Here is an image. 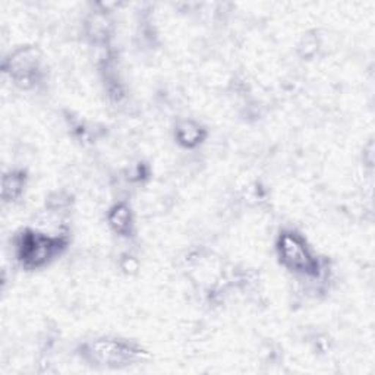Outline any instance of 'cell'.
Here are the masks:
<instances>
[{"label": "cell", "instance_id": "6", "mask_svg": "<svg viewBox=\"0 0 375 375\" xmlns=\"http://www.w3.org/2000/svg\"><path fill=\"white\" fill-rule=\"evenodd\" d=\"M110 28H112V23L110 19L106 13L103 12H97L93 13L85 23V30H87V35L95 43H100L105 42L106 38L110 34Z\"/></svg>", "mask_w": 375, "mask_h": 375}, {"label": "cell", "instance_id": "4", "mask_svg": "<svg viewBox=\"0 0 375 375\" xmlns=\"http://www.w3.org/2000/svg\"><path fill=\"white\" fill-rule=\"evenodd\" d=\"M88 353L94 362L103 364L107 367H122L133 362L136 359L138 352L128 343L102 339L93 342L88 346Z\"/></svg>", "mask_w": 375, "mask_h": 375}, {"label": "cell", "instance_id": "8", "mask_svg": "<svg viewBox=\"0 0 375 375\" xmlns=\"http://www.w3.org/2000/svg\"><path fill=\"white\" fill-rule=\"evenodd\" d=\"M25 177L21 172H9L2 181V198L5 203H12L23 194Z\"/></svg>", "mask_w": 375, "mask_h": 375}, {"label": "cell", "instance_id": "5", "mask_svg": "<svg viewBox=\"0 0 375 375\" xmlns=\"http://www.w3.org/2000/svg\"><path fill=\"white\" fill-rule=\"evenodd\" d=\"M176 138L179 144H182L186 148H192L203 143L206 138V131L200 124L194 121H182L176 126Z\"/></svg>", "mask_w": 375, "mask_h": 375}, {"label": "cell", "instance_id": "1", "mask_svg": "<svg viewBox=\"0 0 375 375\" xmlns=\"http://www.w3.org/2000/svg\"><path fill=\"white\" fill-rule=\"evenodd\" d=\"M66 245L64 238L47 236L35 230H24L16 242L18 258L27 268H37L47 264Z\"/></svg>", "mask_w": 375, "mask_h": 375}, {"label": "cell", "instance_id": "7", "mask_svg": "<svg viewBox=\"0 0 375 375\" xmlns=\"http://www.w3.org/2000/svg\"><path fill=\"white\" fill-rule=\"evenodd\" d=\"M109 225L119 234H129L132 230V213L126 204H117L109 213Z\"/></svg>", "mask_w": 375, "mask_h": 375}, {"label": "cell", "instance_id": "3", "mask_svg": "<svg viewBox=\"0 0 375 375\" xmlns=\"http://www.w3.org/2000/svg\"><path fill=\"white\" fill-rule=\"evenodd\" d=\"M40 50L35 47H21L11 54L5 64V71L18 85L28 88L37 80V75L40 72Z\"/></svg>", "mask_w": 375, "mask_h": 375}, {"label": "cell", "instance_id": "2", "mask_svg": "<svg viewBox=\"0 0 375 375\" xmlns=\"http://www.w3.org/2000/svg\"><path fill=\"white\" fill-rule=\"evenodd\" d=\"M278 251L282 263L293 271L304 274H317L319 263L298 234L285 232L278 241Z\"/></svg>", "mask_w": 375, "mask_h": 375}, {"label": "cell", "instance_id": "9", "mask_svg": "<svg viewBox=\"0 0 375 375\" xmlns=\"http://www.w3.org/2000/svg\"><path fill=\"white\" fill-rule=\"evenodd\" d=\"M319 50V37L317 35H305L299 44V53L304 57H311Z\"/></svg>", "mask_w": 375, "mask_h": 375}]
</instances>
